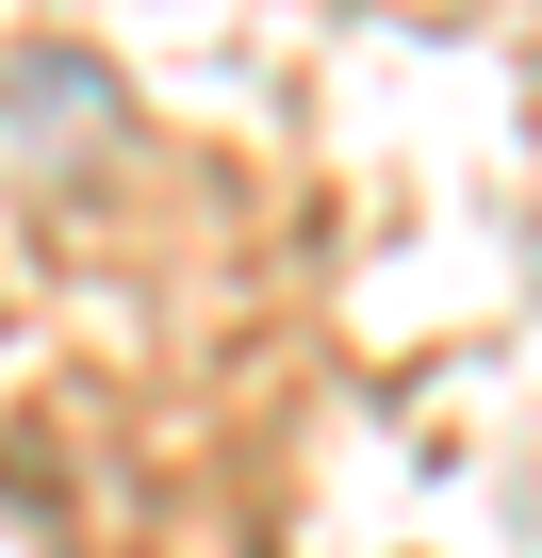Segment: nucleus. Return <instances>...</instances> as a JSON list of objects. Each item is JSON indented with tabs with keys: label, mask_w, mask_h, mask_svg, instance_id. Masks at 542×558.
<instances>
[]
</instances>
